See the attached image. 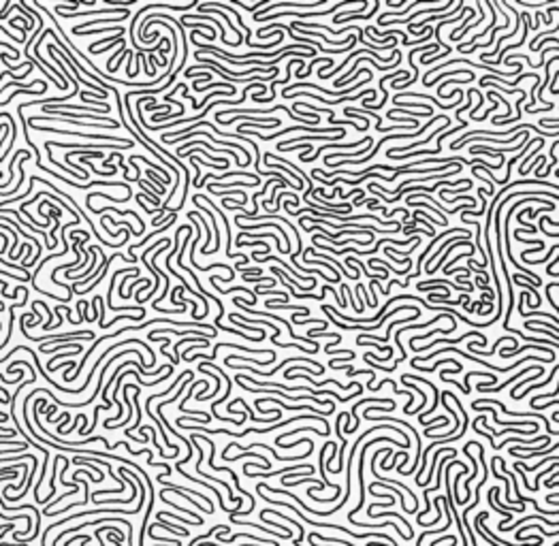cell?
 I'll return each mask as SVG.
<instances>
[{"instance_id":"6","label":"cell","mask_w":559,"mask_h":546,"mask_svg":"<svg viewBox=\"0 0 559 546\" xmlns=\"http://www.w3.org/2000/svg\"><path fill=\"white\" fill-rule=\"evenodd\" d=\"M263 403H275V406H280L282 410H310V414L312 412H320V414H331L333 410H316L314 406H286L282 399H278V397H273V395H267V397H258L256 401H254V406L261 410V406Z\"/></svg>"},{"instance_id":"2","label":"cell","mask_w":559,"mask_h":546,"mask_svg":"<svg viewBox=\"0 0 559 546\" xmlns=\"http://www.w3.org/2000/svg\"><path fill=\"white\" fill-rule=\"evenodd\" d=\"M468 337H476V339H478V342H482V344L489 342V339H487V335H482V333H478V331H468V333H463V335H459V337H455V339L440 337V339H435V342H429V344H425V346H412V344H410V350H414V352H425V350L435 348V346H457L459 342H463V339H468Z\"/></svg>"},{"instance_id":"27","label":"cell","mask_w":559,"mask_h":546,"mask_svg":"<svg viewBox=\"0 0 559 546\" xmlns=\"http://www.w3.org/2000/svg\"><path fill=\"white\" fill-rule=\"evenodd\" d=\"M553 278H559V271H557V273H555V275H553Z\"/></svg>"},{"instance_id":"13","label":"cell","mask_w":559,"mask_h":546,"mask_svg":"<svg viewBox=\"0 0 559 546\" xmlns=\"http://www.w3.org/2000/svg\"><path fill=\"white\" fill-rule=\"evenodd\" d=\"M301 258H303L305 262H308V265H318V267H325L327 271L331 273L335 280H342V278H339V273H337V269H335V267L331 265V262H327V261H320V258H312L310 254H305V252H303V256H301Z\"/></svg>"},{"instance_id":"1","label":"cell","mask_w":559,"mask_h":546,"mask_svg":"<svg viewBox=\"0 0 559 546\" xmlns=\"http://www.w3.org/2000/svg\"><path fill=\"white\" fill-rule=\"evenodd\" d=\"M291 363H310V365H314L318 371H325V367L322 365H318L314 359H305V356H295V359H284L280 363L278 367L273 369V371H258L256 367H250V365H239V363H235V361H224V365L226 367H233V369H239V371H248V373H254V375H275V371L278 369H282V367H286V365H291Z\"/></svg>"},{"instance_id":"26","label":"cell","mask_w":559,"mask_h":546,"mask_svg":"<svg viewBox=\"0 0 559 546\" xmlns=\"http://www.w3.org/2000/svg\"><path fill=\"white\" fill-rule=\"evenodd\" d=\"M546 503H553V506H559V500H553V502H546Z\"/></svg>"},{"instance_id":"17","label":"cell","mask_w":559,"mask_h":546,"mask_svg":"<svg viewBox=\"0 0 559 546\" xmlns=\"http://www.w3.org/2000/svg\"><path fill=\"white\" fill-rule=\"evenodd\" d=\"M34 305H37V307H43L45 312H47V322L43 325L45 331H51V328H56V325H54V312H51V307H47L45 301H34Z\"/></svg>"},{"instance_id":"12","label":"cell","mask_w":559,"mask_h":546,"mask_svg":"<svg viewBox=\"0 0 559 546\" xmlns=\"http://www.w3.org/2000/svg\"><path fill=\"white\" fill-rule=\"evenodd\" d=\"M450 75H466V77H472V79H474V73H472L470 68H450V70H444V73H438V75H435V79H433V81H429V84H427L425 87L435 86L438 81H442V79H446V77H450Z\"/></svg>"},{"instance_id":"20","label":"cell","mask_w":559,"mask_h":546,"mask_svg":"<svg viewBox=\"0 0 559 546\" xmlns=\"http://www.w3.org/2000/svg\"><path fill=\"white\" fill-rule=\"evenodd\" d=\"M58 412V406L56 403H51V406H47V410H45V414H47V420L51 422V418H54V414Z\"/></svg>"},{"instance_id":"22","label":"cell","mask_w":559,"mask_h":546,"mask_svg":"<svg viewBox=\"0 0 559 546\" xmlns=\"http://www.w3.org/2000/svg\"><path fill=\"white\" fill-rule=\"evenodd\" d=\"M15 433H20L17 429H9V427H2V436L4 437H11V436H15Z\"/></svg>"},{"instance_id":"21","label":"cell","mask_w":559,"mask_h":546,"mask_svg":"<svg viewBox=\"0 0 559 546\" xmlns=\"http://www.w3.org/2000/svg\"><path fill=\"white\" fill-rule=\"evenodd\" d=\"M105 2L107 4H124V7H128V4H134V0H124V2H122V0H105Z\"/></svg>"},{"instance_id":"4","label":"cell","mask_w":559,"mask_h":546,"mask_svg":"<svg viewBox=\"0 0 559 546\" xmlns=\"http://www.w3.org/2000/svg\"><path fill=\"white\" fill-rule=\"evenodd\" d=\"M369 141H372V137H363L361 141H355V143H329V145H320V148L316 150L312 156L308 154V152H301V154H299V160H301V162H312V160H316V158H318L327 148H331V150H357L361 143H369Z\"/></svg>"},{"instance_id":"15","label":"cell","mask_w":559,"mask_h":546,"mask_svg":"<svg viewBox=\"0 0 559 546\" xmlns=\"http://www.w3.org/2000/svg\"><path fill=\"white\" fill-rule=\"evenodd\" d=\"M457 328V325L455 327H448V328H433V331H429V333H425V335H416V337H412L410 339V344H414L416 346V342H423V339H429L431 335H450L452 331Z\"/></svg>"},{"instance_id":"18","label":"cell","mask_w":559,"mask_h":546,"mask_svg":"<svg viewBox=\"0 0 559 546\" xmlns=\"http://www.w3.org/2000/svg\"><path fill=\"white\" fill-rule=\"evenodd\" d=\"M540 375H544V373H536V375H527V378H525V380H521V382H519V384H516V386H514V389H513V391H510V397H513V399H516V395H519V389H521V386H525L527 382H532V380H538V378H540Z\"/></svg>"},{"instance_id":"25","label":"cell","mask_w":559,"mask_h":546,"mask_svg":"<svg viewBox=\"0 0 559 546\" xmlns=\"http://www.w3.org/2000/svg\"><path fill=\"white\" fill-rule=\"evenodd\" d=\"M544 486H546V489H555V486H559V480H557V482H549V480H546Z\"/></svg>"},{"instance_id":"23","label":"cell","mask_w":559,"mask_h":546,"mask_svg":"<svg viewBox=\"0 0 559 546\" xmlns=\"http://www.w3.org/2000/svg\"><path fill=\"white\" fill-rule=\"evenodd\" d=\"M7 248H9V237H7V235H4V233H2V248H0V254H2V252L7 250ZM9 250H11V248H9Z\"/></svg>"},{"instance_id":"5","label":"cell","mask_w":559,"mask_h":546,"mask_svg":"<svg viewBox=\"0 0 559 546\" xmlns=\"http://www.w3.org/2000/svg\"><path fill=\"white\" fill-rule=\"evenodd\" d=\"M529 143V137H523L521 141H519V145H513V148H504V150H495V148H487V145H472L470 148V154H485V156H497V158H502L504 160V154H510V152H516V150H521L523 145H527Z\"/></svg>"},{"instance_id":"3","label":"cell","mask_w":559,"mask_h":546,"mask_svg":"<svg viewBox=\"0 0 559 546\" xmlns=\"http://www.w3.org/2000/svg\"><path fill=\"white\" fill-rule=\"evenodd\" d=\"M527 373H544V369H542V365H529V367H525L523 371H519L516 375H510L508 380H504V382H502V384H497V386H485L482 382H478V384H476V391H478V393H502L508 384L516 382V380H519L521 375H527Z\"/></svg>"},{"instance_id":"11","label":"cell","mask_w":559,"mask_h":546,"mask_svg":"<svg viewBox=\"0 0 559 546\" xmlns=\"http://www.w3.org/2000/svg\"><path fill=\"white\" fill-rule=\"evenodd\" d=\"M557 371H559V363H555V365H553V371L549 373V378H544L542 382H538V384H532V386H527L525 391H523V393H519V395H516V399H514V401H519V399H523V397L527 395V393H534V391L542 389V386H546V384H551V382H553V375H555Z\"/></svg>"},{"instance_id":"16","label":"cell","mask_w":559,"mask_h":546,"mask_svg":"<svg viewBox=\"0 0 559 546\" xmlns=\"http://www.w3.org/2000/svg\"><path fill=\"white\" fill-rule=\"evenodd\" d=\"M2 233H7V235H11V237H13V243H11V250L7 252V256L11 258V261H15V258H17V256H15V248L20 245V241H17V239H20V237H17V231H15L13 226H9V224H4V222H2Z\"/></svg>"},{"instance_id":"10","label":"cell","mask_w":559,"mask_h":546,"mask_svg":"<svg viewBox=\"0 0 559 546\" xmlns=\"http://www.w3.org/2000/svg\"><path fill=\"white\" fill-rule=\"evenodd\" d=\"M442 363H452V367H455V369H459V371H461V369H463V367H461V363H457L455 359H438V361H435V363H433V365H429V367H423V365H421V363H414V361H410V365H412V367H414V369H419V371H425V373H431V371H435V369H438L440 365H442Z\"/></svg>"},{"instance_id":"24","label":"cell","mask_w":559,"mask_h":546,"mask_svg":"<svg viewBox=\"0 0 559 546\" xmlns=\"http://www.w3.org/2000/svg\"><path fill=\"white\" fill-rule=\"evenodd\" d=\"M2 34H9V37L13 39V41H20V43H23V39H22V37H15V34H11V32L7 30V28H2Z\"/></svg>"},{"instance_id":"19","label":"cell","mask_w":559,"mask_h":546,"mask_svg":"<svg viewBox=\"0 0 559 546\" xmlns=\"http://www.w3.org/2000/svg\"><path fill=\"white\" fill-rule=\"evenodd\" d=\"M557 395H559V382H557V386H555V393H553V395H549V393H538L536 397H532V401H529V403H532V408H534V406H538V401H540V399H555Z\"/></svg>"},{"instance_id":"7","label":"cell","mask_w":559,"mask_h":546,"mask_svg":"<svg viewBox=\"0 0 559 546\" xmlns=\"http://www.w3.org/2000/svg\"><path fill=\"white\" fill-rule=\"evenodd\" d=\"M376 401H378L382 408H395V401H393V399H374V397L372 399H361V401H358L357 406L352 408V412H350L352 416H355V422L350 425V429H346V433H355L357 427L361 425V418H358V410H361V406H365V403H376Z\"/></svg>"},{"instance_id":"9","label":"cell","mask_w":559,"mask_h":546,"mask_svg":"<svg viewBox=\"0 0 559 546\" xmlns=\"http://www.w3.org/2000/svg\"><path fill=\"white\" fill-rule=\"evenodd\" d=\"M124 20H128V17H96V20H92V22H86V23H81V26H75L73 28V34L77 37L79 32H84V30H92V26H98V23H117V22H124Z\"/></svg>"},{"instance_id":"8","label":"cell","mask_w":559,"mask_h":546,"mask_svg":"<svg viewBox=\"0 0 559 546\" xmlns=\"http://www.w3.org/2000/svg\"><path fill=\"white\" fill-rule=\"evenodd\" d=\"M405 378H408V380H416V382H421V384H427V386H429V389H431V393H433V403H431V408H429V410H427V412H423V414H419V420L423 422V425H425V422H427V414H431V412H433V410H435V408H438V403H440V395H442V393H440L438 389H435V386H433V382H429V380H425V378H421V375H412V373H405Z\"/></svg>"},{"instance_id":"14","label":"cell","mask_w":559,"mask_h":546,"mask_svg":"<svg viewBox=\"0 0 559 546\" xmlns=\"http://www.w3.org/2000/svg\"><path fill=\"white\" fill-rule=\"evenodd\" d=\"M314 431V433H318V436H329V431H322V429H316V427H297V429H292V431H286V433H282V436H278L275 437V444L278 446H282V442H284L286 437H291V436H295V433H299V431Z\"/></svg>"}]
</instances>
